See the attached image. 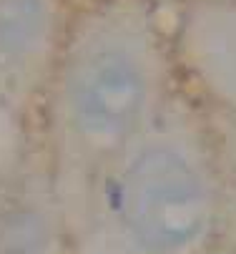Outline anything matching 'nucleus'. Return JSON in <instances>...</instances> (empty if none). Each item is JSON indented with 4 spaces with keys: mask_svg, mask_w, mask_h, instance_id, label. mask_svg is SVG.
<instances>
[{
    "mask_svg": "<svg viewBox=\"0 0 236 254\" xmlns=\"http://www.w3.org/2000/svg\"><path fill=\"white\" fill-rule=\"evenodd\" d=\"M68 25L65 0H0V121L23 126L43 106Z\"/></svg>",
    "mask_w": 236,
    "mask_h": 254,
    "instance_id": "nucleus-3",
    "label": "nucleus"
},
{
    "mask_svg": "<svg viewBox=\"0 0 236 254\" xmlns=\"http://www.w3.org/2000/svg\"><path fill=\"white\" fill-rule=\"evenodd\" d=\"M0 254H68V224L41 141H23L3 171Z\"/></svg>",
    "mask_w": 236,
    "mask_h": 254,
    "instance_id": "nucleus-4",
    "label": "nucleus"
},
{
    "mask_svg": "<svg viewBox=\"0 0 236 254\" xmlns=\"http://www.w3.org/2000/svg\"><path fill=\"white\" fill-rule=\"evenodd\" d=\"M234 222L236 187L214 131L176 93L93 184L68 254H224Z\"/></svg>",
    "mask_w": 236,
    "mask_h": 254,
    "instance_id": "nucleus-2",
    "label": "nucleus"
},
{
    "mask_svg": "<svg viewBox=\"0 0 236 254\" xmlns=\"http://www.w3.org/2000/svg\"><path fill=\"white\" fill-rule=\"evenodd\" d=\"M0 194H3V171H0Z\"/></svg>",
    "mask_w": 236,
    "mask_h": 254,
    "instance_id": "nucleus-5",
    "label": "nucleus"
},
{
    "mask_svg": "<svg viewBox=\"0 0 236 254\" xmlns=\"http://www.w3.org/2000/svg\"><path fill=\"white\" fill-rule=\"evenodd\" d=\"M176 93L146 0H93L71 18L38 138L68 232L100 174Z\"/></svg>",
    "mask_w": 236,
    "mask_h": 254,
    "instance_id": "nucleus-1",
    "label": "nucleus"
}]
</instances>
